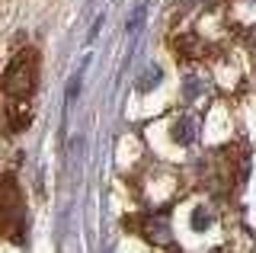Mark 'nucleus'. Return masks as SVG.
Instances as JSON below:
<instances>
[{"mask_svg":"<svg viewBox=\"0 0 256 253\" xmlns=\"http://www.w3.org/2000/svg\"><path fill=\"white\" fill-rule=\"evenodd\" d=\"M176 128H173V138L180 141V144H192V141L198 138V122L192 116H182V118H176Z\"/></svg>","mask_w":256,"mask_h":253,"instance_id":"3","label":"nucleus"},{"mask_svg":"<svg viewBox=\"0 0 256 253\" xmlns=\"http://www.w3.org/2000/svg\"><path fill=\"white\" fill-rule=\"evenodd\" d=\"M36 54L32 52H20L16 58L6 64L4 74V93L13 100H26L32 90H36Z\"/></svg>","mask_w":256,"mask_h":253,"instance_id":"1","label":"nucleus"},{"mask_svg":"<svg viewBox=\"0 0 256 253\" xmlns=\"http://www.w3.org/2000/svg\"><path fill=\"white\" fill-rule=\"evenodd\" d=\"M6 228H22L20 218V192H16V183L6 180L0 186V234H6Z\"/></svg>","mask_w":256,"mask_h":253,"instance_id":"2","label":"nucleus"}]
</instances>
